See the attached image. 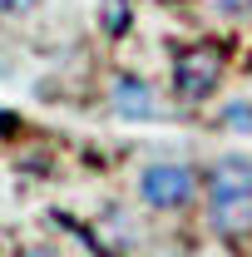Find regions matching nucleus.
I'll return each mask as SVG.
<instances>
[{"label": "nucleus", "mask_w": 252, "mask_h": 257, "mask_svg": "<svg viewBox=\"0 0 252 257\" xmlns=\"http://www.w3.org/2000/svg\"><path fill=\"white\" fill-rule=\"evenodd\" d=\"M208 223L222 237H247L252 232V193L237 198H208Z\"/></svg>", "instance_id": "nucleus-4"}, {"label": "nucleus", "mask_w": 252, "mask_h": 257, "mask_svg": "<svg viewBox=\"0 0 252 257\" xmlns=\"http://www.w3.org/2000/svg\"><path fill=\"white\" fill-rule=\"evenodd\" d=\"M139 193H144V203L149 208H188L193 193H198V173H193L188 163H149L144 168V178H139Z\"/></svg>", "instance_id": "nucleus-2"}, {"label": "nucleus", "mask_w": 252, "mask_h": 257, "mask_svg": "<svg viewBox=\"0 0 252 257\" xmlns=\"http://www.w3.org/2000/svg\"><path fill=\"white\" fill-rule=\"evenodd\" d=\"M237 193H252V159H218L208 168V198H237Z\"/></svg>", "instance_id": "nucleus-5"}, {"label": "nucleus", "mask_w": 252, "mask_h": 257, "mask_svg": "<svg viewBox=\"0 0 252 257\" xmlns=\"http://www.w3.org/2000/svg\"><path fill=\"white\" fill-rule=\"evenodd\" d=\"M227 124L237 128V134H252V109L247 104H232V109H227Z\"/></svg>", "instance_id": "nucleus-7"}, {"label": "nucleus", "mask_w": 252, "mask_h": 257, "mask_svg": "<svg viewBox=\"0 0 252 257\" xmlns=\"http://www.w3.org/2000/svg\"><path fill=\"white\" fill-rule=\"evenodd\" d=\"M20 5H25V0H0V15H15Z\"/></svg>", "instance_id": "nucleus-9"}, {"label": "nucleus", "mask_w": 252, "mask_h": 257, "mask_svg": "<svg viewBox=\"0 0 252 257\" xmlns=\"http://www.w3.org/2000/svg\"><path fill=\"white\" fill-rule=\"evenodd\" d=\"M20 257H55V252H50V247H25Z\"/></svg>", "instance_id": "nucleus-10"}, {"label": "nucleus", "mask_w": 252, "mask_h": 257, "mask_svg": "<svg viewBox=\"0 0 252 257\" xmlns=\"http://www.w3.org/2000/svg\"><path fill=\"white\" fill-rule=\"evenodd\" d=\"M222 84V50L213 45H188L173 60V94L183 104H203Z\"/></svg>", "instance_id": "nucleus-1"}, {"label": "nucleus", "mask_w": 252, "mask_h": 257, "mask_svg": "<svg viewBox=\"0 0 252 257\" xmlns=\"http://www.w3.org/2000/svg\"><path fill=\"white\" fill-rule=\"evenodd\" d=\"M222 15H252V0H218Z\"/></svg>", "instance_id": "nucleus-8"}, {"label": "nucleus", "mask_w": 252, "mask_h": 257, "mask_svg": "<svg viewBox=\"0 0 252 257\" xmlns=\"http://www.w3.org/2000/svg\"><path fill=\"white\" fill-rule=\"evenodd\" d=\"M129 20H134V10H129V0H99V25L109 35H124Z\"/></svg>", "instance_id": "nucleus-6"}, {"label": "nucleus", "mask_w": 252, "mask_h": 257, "mask_svg": "<svg viewBox=\"0 0 252 257\" xmlns=\"http://www.w3.org/2000/svg\"><path fill=\"white\" fill-rule=\"evenodd\" d=\"M109 104H114V114H119V119H154V114H158L154 89H149L139 74H124V79H114V89H109Z\"/></svg>", "instance_id": "nucleus-3"}]
</instances>
